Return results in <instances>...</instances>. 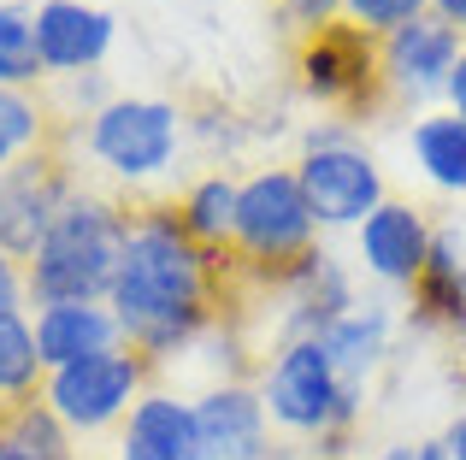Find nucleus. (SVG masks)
Instances as JSON below:
<instances>
[{
    "mask_svg": "<svg viewBox=\"0 0 466 460\" xmlns=\"http://www.w3.org/2000/svg\"><path fill=\"white\" fill-rule=\"evenodd\" d=\"M148 372H154V360L142 348L118 343L106 355H89V360H71V366L47 372L42 402L54 407V419L71 437H101V431L125 425L130 407L148 395Z\"/></svg>",
    "mask_w": 466,
    "mask_h": 460,
    "instance_id": "obj_6",
    "label": "nucleus"
},
{
    "mask_svg": "<svg viewBox=\"0 0 466 460\" xmlns=\"http://www.w3.org/2000/svg\"><path fill=\"white\" fill-rule=\"evenodd\" d=\"M461 47H466L461 30H455V24H443L437 12H425V18L390 30L384 42H378L384 89L396 95V101H431V95H443L449 77H455Z\"/></svg>",
    "mask_w": 466,
    "mask_h": 460,
    "instance_id": "obj_10",
    "label": "nucleus"
},
{
    "mask_svg": "<svg viewBox=\"0 0 466 460\" xmlns=\"http://www.w3.org/2000/svg\"><path fill=\"white\" fill-rule=\"evenodd\" d=\"M47 77L42 47H35V6L0 0V89H35Z\"/></svg>",
    "mask_w": 466,
    "mask_h": 460,
    "instance_id": "obj_22",
    "label": "nucleus"
},
{
    "mask_svg": "<svg viewBox=\"0 0 466 460\" xmlns=\"http://www.w3.org/2000/svg\"><path fill=\"white\" fill-rule=\"evenodd\" d=\"M130 242V213L106 195H77L54 213L47 236L35 242V254L24 260V289H30L35 307H54V301H106L113 295L118 260H125Z\"/></svg>",
    "mask_w": 466,
    "mask_h": 460,
    "instance_id": "obj_2",
    "label": "nucleus"
},
{
    "mask_svg": "<svg viewBox=\"0 0 466 460\" xmlns=\"http://www.w3.org/2000/svg\"><path fill=\"white\" fill-rule=\"evenodd\" d=\"M237 177H225V172H207V177H195L189 189H183L171 207H177V225L189 230L201 248H213V254H230V230H237Z\"/></svg>",
    "mask_w": 466,
    "mask_h": 460,
    "instance_id": "obj_19",
    "label": "nucleus"
},
{
    "mask_svg": "<svg viewBox=\"0 0 466 460\" xmlns=\"http://www.w3.org/2000/svg\"><path fill=\"white\" fill-rule=\"evenodd\" d=\"M113 12L83 6V0H42L35 6V47H42L47 77H89L113 54Z\"/></svg>",
    "mask_w": 466,
    "mask_h": 460,
    "instance_id": "obj_12",
    "label": "nucleus"
},
{
    "mask_svg": "<svg viewBox=\"0 0 466 460\" xmlns=\"http://www.w3.org/2000/svg\"><path fill=\"white\" fill-rule=\"evenodd\" d=\"M390 331H396V319H390L384 307H360V301H354L337 325L319 331V348L330 355V366H337L342 384L366 390V378H372V372L384 366V355H390Z\"/></svg>",
    "mask_w": 466,
    "mask_h": 460,
    "instance_id": "obj_17",
    "label": "nucleus"
},
{
    "mask_svg": "<svg viewBox=\"0 0 466 460\" xmlns=\"http://www.w3.org/2000/svg\"><path fill=\"white\" fill-rule=\"evenodd\" d=\"M372 460H449V455H443V437H425V443H390Z\"/></svg>",
    "mask_w": 466,
    "mask_h": 460,
    "instance_id": "obj_27",
    "label": "nucleus"
},
{
    "mask_svg": "<svg viewBox=\"0 0 466 460\" xmlns=\"http://www.w3.org/2000/svg\"><path fill=\"white\" fill-rule=\"evenodd\" d=\"M413 160L449 195H466V125L455 113H425L413 125Z\"/></svg>",
    "mask_w": 466,
    "mask_h": 460,
    "instance_id": "obj_20",
    "label": "nucleus"
},
{
    "mask_svg": "<svg viewBox=\"0 0 466 460\" xmlns=\"http://www.w3.org/2000/svg\"><path fill=\"white\" fill-rule=\"evenodd\" d=\"M0 460H30V455H24V449H18V443H12V437H6V431H0Z\"/></svg>",
    "mask_w": 466,
    "mask_h": 460,
    "instance_id": "obj_31",
    "label": "nucleus"
},
{
    "mask_svg": "<svg viewBox=\"0 0 466 460\" xmlns=\"http://www.w3.org/2000/svg\"><path fill=\"white\" fill-rule=\"evenodd\" d=\"M42 355H35V325L24 313H0V407L42 395Z\"/></svg>",
    "mask_w": 466,
    "mask_h": 460,
    "instance_id": "obj_21",
    "label": "nucleus"
},
{
    "mask_svg": "<svg viewBox=\"0 0 466 460\" xmlns=\"http://www.w3.org/2000/svg\"><path fill=\"white\" fill-rule=\"evenodd\" d=\"M284 6V24L296 35H319L330 24H342V0H278Z\"/></svg>",
    "mask_w": 466,
    "mask_h": 460,
    "instance_id": "obj_25",
    "label": "nucleus"
},
{
    "mask_svg": "<svg viewBox=\"0 0 466 460\" xmlns=\"http://www.w3.org/2000/svg\"><path fill=\"white\" fill-rule=\"evenodd\" d=\"M296 71L301 89L325 106H372V95L384 89V71H378V35L354 30V24H330L319 35L296 42Z\"/></svg>",
    "mask_w": 466,
    "mask_h": 460,
    "instance_id": "obj_9",
    "label": "nucleus"
},
{
    "mask_svg": "<svg viewBox=\"0 0 466 460\" xmlns=\"http://www.w3.org/2000/svg\"><path fill=\"white\" fill-rule=\"evenodd\" d=\"M35 355H42L47 372L71 366V360L106 355V348L125 343L113 307L106 301H54V307H35Z\"/></svg>",
    "mask_w": 466,
    "mask_h": 460,
    "instance_id": "obj_16",
    "label": "nucleus"
},
{
    "mask_svg": "<svg viewBox=\"0 0 466 460\" xmlns=\"http://www.w3.org/2000/svg\"><path fill=\"white\" fill-rule=\"evenodd\" d=\"M230 277H237V260L201 248L177 225V207H137L106 307L125 343L159 366L166 355H183L201 331L218 325Z\"/></svg>",
    "mask_w": 466,
    "mask_h": 460,
    "instance_id": "obj_1",
    "label": "nucleus"
},
{
    "mask_svg": "<svg viewBox=\"0 0 466 460\" xmlns=\"http://www.w3.org/2000/svg\"><path fill=\"white\" fill-rule=\"evenodd\" d=\"M71 136L89 148V160L101 172H113L118 184H148L166 165H177L183 148V113L159 95H113L101 113H89Z\"/></svg>",
    "mask_w": 466,
    "mask_h": 460,
    "instance_id": "obj_5",
    "label": "nucleus"
},
{
    "mask_svg": "<svg viewBox=\"0 0 466 460\" xmlns=\"http://www.w3.org/2000/svg\"><path fill=\"white\" fill-rule=\"evenodd\" d=\"M24 301H30V289H24V260L0 254V313H24Z\"/></svg>",
    "mask_w": 466,
    "mask_h": 460,
    "instance_id": "obj_26",
    "label": "nucleus"
},
{
    "mask_svg": "<svg viewBox=\"0 0 466 460\" xmlns=\"http://www.w3.org/2000/svg\"><path fill=\"white\" fill-rule=\"evenodd\" d=\"M425 12H431V0H342V18H349L354 30L378 35V42H384L390 30H401V24L425 18Z\"/></svg>",
    "mask_w": 466,
    "mask_h": 460,
    "instance_id": "obj_24",
    "label": "nucleus"
},
{
    "mask_svg": "<svg viewBox=\"0 0 466 460\" xmlns=\"http://www.w3.org/2000/svg\"><path fill=\"white\" fill-rule=\"evenodd\" d=\"M296 184H301V195H308L319 230H325V225L330 230H337V225L360 230L390 201L384 172H378V160L349 136V125L313 130L308 148H301V160H296Z\"/></svg>",
    "mask_w": 466,
    "mask_h": 460,
    "instance_id": "obj_7",
    "label": "nucleus"
},
{
    "mask_svg": "<svg viewBox=\"0 0 466 460\" xmlns=\"http://www.w3.org/2000/svg\"><path fill=\"white\" fill-rule=\"evenodd\" d=\"M431 236H437L431 219H425L413 201H396V195H390L372 219L354 230L366 272H372L378 284H396V289H413V284H420L425 260H431Z\"/></svg>",
    "mask_w": 466,
    "mask_h": 460,
    "instance_id": "obj_13",
    "label": "nucleus"
},
{
    "mask_svg": "<svg viewBox=\"0 0 466 460\" xmlns=\"http://www.w3.org/2000/svg\"><path fill=\"white\" fill-rule=\"evenodd\" d=\"M278 301H284V343L289 336H319L325 325H337L342 313L354 307V289L349 277H342L337 254L330 248H313L308 260L296 265V272L278 277Z\"/></svg>",
    "mask_w": 466,
    "mask_h": 460,
    "instance_id": "obj_14",
    "label": "nucleus"
},
{
    "mask_svg": "<svg viewBox=\"0 0 466 460\" xmlns=\"http://www.w3.org/2000/svg\"><path fill=\"white\" fill-rule=\"evenodd\" d=\"M77 172H71L66 148H47V154H30L18 160L12 172H0V254L12 260H30L35 242L47 236L54 213L77 195Z\"/></svg>",
    "mask_w": 466,
    "mask_h": 460,
    "instance_id": "obj_8",
    "label": "nucleus"
},
{
    "mask_svg": "<svg viewBox=\"0 0 466 460\" xmlns=\"http://www.w3.org/2000/svg\"><path fill=\"white\" fill-rule=\"evenodd\" d=\"M0 431H6V437L18 443L30 460H77V437L54 419V407H47L42 395L0 407Z\"/></svg>",
    "mask_w": 466,
    "mask_h": 460,
    "instance_id": "obj_23",
    "label": "nucleus"
},
{
    "mask_svg": "<svg viewBox=\"0 0 466 460\" xmlns=\"http://www.w3.org/2000/svg\"><path fill=\"white\" fill-rule=\"evenodd\" d=\"M443 455H449V460H466V414L443 431Z\"/></svg>",
    "mask_w": 466,
    "mask_h": 460,
    "instance_id": "obj_29",
    "label": "nucleus"
},
{
    "mask_svg": "<svg viewBox=\"0 0 466 460\" xmlns=\"http://www.w3.org/2000/svg\"><path fill=\"white\" fill-rule=\"evenodd\" d=\"M449 113H455L461 118V125H466V47H461V59H455V77H449Z\"/></svg>",
    "mask_w": 466,
    "mask_h": 460,
    "instance_id": "obj_28",
    "label": "nucleus"
},
{
    "mask_svg": "<svg viewBox=\"0 0 466 460\" xmlns=\"http://www.w3.org/2000/svg\"><path fill=\"white\" fill-rule=\"evenodd\" d=\"M254 390H260L266 419H272L278 431L313 443L308 460H342L349 455V437H354L366 390H354V384L337 378L330 355L319 348V336H289V343H278Z\"/></svg>",
    "mask_w": 466,
    "mask_h": 460,
    "instance_id": "obj_3",
    "label": "nucleus"
},
{
    "mask_svg": "<svg viewBox=\"0 0 466 460\" xmlns=\"http://www.w3.org/2000/svg\"><path fill=\"white\" fill-rule=\"evenodd\" d=\"M59 136H66V125L35 89H0V172H12L30 154L59 148Z\"/></svg>",
    "mask_w": 466,
    "mask_h": 460,
    "instance_id": "obj_18",
    "label": "nucleus"
},
{
    "mask_svg": "<svg viewBox=\"0 0 466 460\" xmlns=\"http://www.w3.org/2000/svg\"><path fill=\"white\" fill-rule=\"evenodd\" d=\"M118 460H201L195 402L171 390H148L118 425Z\"/></svg>",
    "mask_w": 466,
    "mask_h": 460,
    "instance_id": "obj_15",
    "label": "nucleus"
},
{
    "mask_svg": "<svg viewBox=\"0 0 466 460\" xmlns=\"http://www.w3.org/2000/svg\"><path fill=\"white\" fill-rule=\"evenodd\" d=\"M319 248V219L296 184V165H266L242 177L237 189V230H230V260L237 277H260L266 289Z\"/></svg>",
    "mask_w": 466,
    "mask_h": 460,
    "instance_id": "obj_4",
    "label": "nucleus"
},
{
    "mask_svg": "<svg viewBox=\"0 0 466 460\" xmlns=\"http://www.w3.org/2000/svg\"><path fill=\"white\" fill-rule=\"evenodd\" d=\"M195 431H201V460H272V419L254 384H213L195 395Z\"/></svg>",
    "mask_w": 466,
    "mask_h": 460,
    "instance_id": "obj_11",
    "label": "nucleus"
},
{
    "mask_svg": "<svg viewBox=\"0 0 466 460\" xmlns=\"http://www.w3.org/2000/svg\"><path fill=\"white\" fill-rule=\"evenodd\" d=\"M431 12H437L443 24H455V30L466 35V0H431Z\"/></svg>",
    "mask_w": 466,
    "mask_h": 460,
    "instance_id": "obj_30",
    "label": "nucleus"
}]
</instances>
